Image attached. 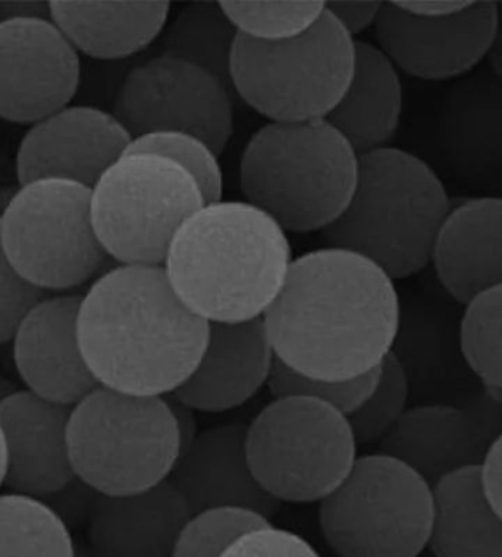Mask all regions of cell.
<instances>
[{
	"mask_svg": "<svg viewBox=\"0 0 502 557\" xmlns=\"http://www.w3.org/2000/svg\"><path fill=\"white\" fill-rule=\"evenodd\" d=\"M264 323L281 364L343 382L372 373L394 352L400 295L372 261L323 247L293 260Z\"/></svg>",
	"mask_w": 502,
	"mask_h": 557,
	"instance_id": "1",
	"label": "cell"
},
{
	"mask_svg": "<svg viewBox=\"0 0 502 557\" xmlns=\"http://www.w3.org/2000/svg\"><path fill=\"white\" fill-rule=\"evenodd\" d=\"M210 324L172 290L162 265H117L83 295L78 341L99 386L168 398L196 370Z\"/></svg>",
	"mask_w": 502,
	"mask_h": 557,
	"instance_id": "2",
	"label": "cell"
},
{
	"mask_svg": "<svg viewBox=\"0 0 502 557\" xmlns=\"http://www.w3.org/2000/svg\"><path fill=\"white\" fill-rule=\"evenodd\" d=\"M289 236L247 201L208 202L176 231L162 265L180 301L208 323L261 319L293 263Z\"/></svg>",
	"mask_w": 502,
	"mask_h": 557,
	"instance_id": "3",
	"label": "cell"
},
{
	"mask_svg": "<svg viewBox=\"0 0 502 557\" xmlns=\"http://www.w3.org/2000/svg\"><path fill=\"white\" fill-rule=\"evenodd\" d=\"M451 198L437 172L396 147L358 154V175L343 214L320 232L325 247L356 252L401 281L420 273Z\"/></svg>",
	"mask_w": 502,
	"mask_h": 557,
	"instance_id": "4",
	"label": "cell"
},
{
	"mask_svg": "<svg viewBox=\"0 0 502 557\" xmlns=\"http://www.w3.org/2000/svg\"><path fill=\"white\" fill-rule=\"evenodd\" d=\"M358 175V154L327 120L271 122L240 160L248 205L285 232H322L343 214Z\"/></svg>",
	"mask_w": 502,
	"mask_h": 557,
	"instance_id": "5",
	"label": "cell"
},
{
	"mask_svg": "<svg viewBox=\"0 0 502 557\" xmlns=\"http://www.w3.org/2000/svg\"><path fill=\"white\" fill-rule=\"evenodd\" d=\"M75 476L97 495L128 496L170 480L183 446L168 398L97 386L71 408Z\"/></svg>",
	"mask_w": 502,
	"mask_h": 557,
	"instance_id": "6",
	"label": "cell"
},
{
	"mask_svg": "<svg viewBox=\"0 0 502 557\" xmlns=\"http://www.w3.org/2000/svg\"><path fill=\"white\" fill-rule=\"evenodd\" d=\"M356 40L325 8L305 33L281 41L238 34L232 50V90L271 122L325 120L354 70Z\"/></svg>",
	"mask_w": 502,
	"mask_h": 557,
	"instance_id": "7",
	"label": "cell"
},
{
	"mask_svg": "<svg viewBox=\"0 0 502 557\" xmlns=\"http://www.w3.org/2000/svg\"><path fill=\"white\" fill-rule=\"evenodd\" d=\"M432 522V485L381 451L358 457L319 504L320 534L336 557H419Z\"/></svg>",
	"mask_w": 502,
	"mask_h": 557,
	"instance_id": "8",
	"label": "cell"
},
{
	"mask_svg": "<svg viewBox=\"0 0 502 557\" xmlns=\"http://www.w3.org/2000/svg\"><path fill=\"white\" fill-rule=\"evenodd\" d=\"M246 442L253 475L280 504H320L358 458L347 416L303 396L273 398L247 425Z\"/></svg>",
	"mask_w": 502,
	"mask_h": 557,
	"instance_id": "9",
	"label": "cell"
},
{
	"mask_svg": "<svg viewBox=\"0 0 502 557\" xmlns=\"http://www.w3.org/2000/svg\"><path fill=\"white\" fill-rule=\"evenodd\" d=\"M205 205L197 181L180 164L125 153L91 188V223L118 264L163 265L176 231Z\"/></svg>",
	"mask_w": 502,
	"mask_h": 557,
	"instance_id": "10",
	"label": "cell"
},
{
	"mask_svg": "<svg viewBox=\"0 0 502 557\" xmlns=\"http://www.w3.org/2000/svg\"><path fill=\"white\" fill-rule=\"evenodd\" d=\"M91 188L66 180L20 185L0 216V244L24 281L41 290L78 288L111 261L91 223Z\"/></svg>",
	"mask_w": 502,
	"mask_h": 557,
	"instance_id": "11",
	"label": "cell"
},
{
	"mask_svg": "<svg viewBox=\"0 0 502 557\" xmlns=\"http://www.w3.org/2000/svg\"><path fill=\"white\" fill-rule=\"evenodd\" d=\"M231 92L201 67L160 53L125 75L112 113L133 138L180 131L221 156L234 134Z\"/></svg>",
	"mask_w": 502,
	"mask_h": 557,
	"instance_id": "12",
	"label": "cell"
},
{
	"mask_svg": "<svg viewBox=\"0 0 502 557\" xmlns=\"http://www.w3.org/2000/svg\"><path fill=\"white\" fill-rule=\"evenodd\" d=\"M82 79L78 50L52 20L0 24V117L35 125L62 111Z\"/></svg>",
	"mask_w": 502,
	"mask_h": 557,
	"instance_id": "13",
	"label": "cell"
},
{
	"mask_svg": "<svg viewBox=\"0 0 502 557\" xmlns=\"http://www.w3.org/2000/svg\"><path fill=\"white\" fill-rule=\"evenodd\" d=\"M498 2L474 5L445 18L407 14L383 2L375 23L378 48L396 70L424 82H446L474 70L488 58L495 39Z\"/></svg>",
	"mask_w": 502,
	"mask_h": 557,
	"instance_id": "14",
	"label": "cell"
},
{
	"mask_svg": "<svg viewBox=\"0 0 502 557\" xmlns=\"http://www.w3.org/2000/svg\"><path fill=\"white\" fill-rule=\"evenodd\" d=\"M131 141L113 113L66 107L25 133L16 153V178L20 185L54 178L93 188Z\"/></svg>",
	"mask_w": 502,
	"mask_h": 557,
	"instance_id": "15",
	"label": "cell"
},
{
	"mask_svg": "<svg viewBox=\"0 0 502 557\" xmlns=\"http://www.w3.org/2000/svg\"><path fill=\"white\" fill-rule=\"evenodd\" d=\"M82 299L77 294L40 299L12 336L14 364L25 389L66 407L99 386L79 348Z\"/></svg>",
	"mask_w": 502,
	"mask_h": 557,
	"instance_id": "16",
	"label": "cell"
},
{
	"mask_svg": "<svg viewBox=\"0 0 502 557\" xmlns=\"http://www.w3.org/2000/svg\"><path fill=\"white\" fill-rule=\"evenodd\" d=\"M71 408L27 389L0 405L8 454L3 485L10 493L45 499L77 479L69 446Z\"/></svg>",
	"mask_w": 502,
	"mask_h": 557,
	"instance_id": "17",
	"label": "cell"
},
{
	"mask_svg": "<svg viewBox=\"0 0 502 557\" xmlns=\"http://www.w3.org/2000/svg\"><path fill=\"white\" fill-rule=\"evenodd\" d=\"M209 324L204 356L172 398L196 412H228L268 386L277 357L264 318Z\"/></svg>",
	"mask_w": 502,
	"mask_h": 557,
	"instance_id": "18",
	"label": "cell"
},
{
	"mask_svg": "<svg viewBox=\"0 0 502 557\" xmlns=\"http://www.w3.org/2000/svg\"><path fill=\"white\" fill-rule=\"evenodd\" d=\"M247 425L222 424L198 433L183 450L170 483L187 502L192 515L206 509L252 510L272 522L280 502L257 483L248 463Z\"/></svg>",
	"mask_w": 502,
	"mask_h": 557,
	"instance_id": "19",
	"label": "cell"
},
{
	"mask_svg": "<svg viewBox=\"0 0 502 557\" xmlns=\"http://www.w3.org/2000/svg\"><path fill=\"white\" fill-rule=\"evenodd\" d=\"M438 281L455 302L502 285V197L451 206L430 257Z\"/></svg>",
	"mask_w": 502,
	"mask_h": 557,
	"instance_id": "20",
	"label": "cell"
},
{
	"mask_svg": "<svg viewBox=\"0 0 502 557\" xmlns=\"http://www.w3.org/2000/svg\"><path fill=\"white\" fill-rule=\"evenodd\" d=\"M189 517L170 480L136 495H99L87 521L88 542L97 557H172Z\"/></svg>",
	"mask_w": 502,
	"mask_h": 557,
	"instance_id": "21",
	"label": "cell"
},
{
	"mask_svg": "<svg viewBox=\"0 0 502 557\" xmlns=\"http://www.w3.org/2000/svg\"><path fill=\"white\" fill-rule=\"evenodd\" d=\"M378 445L381 454L412 468L430 485L460 468L479 466L488 447L474 418L444 404L408 408Z\"/></svg>",
	"mask_w": 502,
	"mask_h": 557,
	"instance_id": "22",
	"label": "cell"
},
{
	"mask_svg": "<svg viewBox=\"0 0 502 557\" xmlns=\"http://www.w3.org/2000/svg\"><path fill=\"white\" fill-rule=\"evenodd\" d=\"M171 3L52 0L50 16L74 48L100 61H118L149 48L167 28Z\"/></svg>",
	"mask_w": 502,
	"mask_h": 557,
	"instance_id": "23",
	"label": "cell"
},
{
	"mask_svg": "<svg viewBox=\"0 0 502 557\" xmlns=\"http://www.w3.org/2000/svg\"><path fill=\"white\" fill-rule=\"evenodd\" d=\"M400 71L377 45L356 40L352 79L336 107L325 120L357 151L387 147L403 115Z\"/></svg>",
	"mask_w": 502,
	"mask_h": 557,
	"instance_id": "24",
	"label": "cell"
},
{
	"mask_svg": "<svg viewBox=\"0 0 502 557\" xmlns=\"http://www.w3.org/2000/svg\"><path fill=\"white\" fill-rule=\"evenodd\" d=\"M432 491L434 557H502V519L485 495L479 466L450 472Z\"/></svg>",
	"mask_w": 502,
	"mask_h": 557,
	"instance_id": "25",
	"label": "cell"
},
{
	"mask_svg": "<svg viewBox=\"0 0 502 557\" xmlns=\"http://www.w3.org/2000/svg\"><path fill=\"white\" fill-rule=\"evenodd\" d=\"M238 29L219 2L184 7L167 28L162 54L193 63L232 90L231 59Z\"/></svg>",
	"mask_w": 502,
	"mask_h": 557,
	"instance_id": "26",
	"label": "cell"
},
{
	"mask_svg": "<svg viewBox=\"0 0 502 557\" xmlns=\"http://www.w3.org/2000/svg\"><path fill=\"white\" fill-rule=\"evenodd\" d=\"M0 557H75L70 527L37 497L0 495Z\"/></svg>",
	"mask_w": 502,
	"mask_h": 557,
	"instance_id": "27",
	"label": "cell"
},
{
	"mask_svg": "<svg viewBox=\"0 0 502 557\" xmlns=\"http://www.w3.org/2000/svg\"><path fill=\"white\" fill-rule=\"evenodd\" d=\"M460 349L485 389L502 391V285L483 290L464 306Z\"/></svg>",
	"mask_w": 502,
	"mask_h": 557,
	"instance_id": "28",
	"label": "cell"
},
{
	"mask_svg": "<svg viewBox=\"0 0 502 557\" xmlns=\"http://www.w3.org/2000/svg\"><path fill=\"white\" fill-rule=\"evenodd\" d=\"M219 3L240 34L261 41H281L298 36L309 29L325 12V2L319 0H225Z\"/></svg>",
	"mask_w": 502,
	"mask_h": 557,
	"instance_id": "29",
	"label": "cell"
},
{
	"mask_svg": "<svg viewBox=\"0 0 502 557\" xmlns=\"http://www.w3.org/2000/svg\"><path fill=\"white\" fill-rule=\"evenodd\" d=\"M408 399L411 380L406 367L395 352H391L379 369L372 394L347 417L357 445L381 442L407 411Z\"/></svg>",
	"mask_w": 502,
	"mask_h": 557,
	"instance_id": "30",
	"label": "cell"
},
{
	"mask_svg": "<svg viewBox=\"0 0 502 557\" xmlns=\"http://www.w3.org/2000/svg\"><path fill=\"white\" fill-rule=\"evenodd\" d=\"M125 153H151L171 159L197 181L206 205L223 200V173L219 154L196 135L160 131L133 138Z\"/></svg>",
	"mask_w": 502,
	"mask_h": 557,
	"instance_id": "31",
	"label": "cell"
},
{
	"mask_svg": "<svg viewBox=\"0 0 502 557\" xmlns=\"http://www.w3.org/2000/svg\"><path fill=\"white\" fill-rule=\"evenodd\" d=\"M271 521L252 510L215 508L193 513L176 539L172 557H222L231 544Z\"/></svg>",
	"mask_w": 502,
	"mask_h": 557,
	"instance_id": "32",
	"label": "cell"
},
{
	"mask_svg": "<svg viewBox=\"0 0 502 557\" xmlns=\"http://www.w3.org/2000/svg\"><path fill=\"white\" fill-rule=\"evenodd\" d=\"M379 369L362 377L331 382V380L306 377L277 360L269 379L268 389L273 398L303 396V398L320 400L348 417L365 403L367 396L372 394L378 382Z\"/></svg>",
	"mask_w": 502,
	"mask_h": 557,
	"instance_id": "33",
	"label": "cell"
},
{
	"mask_svg": "<svg viewBox=\"0 0 502 557\" xmlns=\"http://www.w3.org/2000/svg\"><path fill=\"white\" fill-rule=\"evenodd\" d=\"M222 557H320L318 550L293 531L266 524L235 540Z\"/></svg>",
	"mask_w": 502,
	"mask_h": 557,
	"instance_id": "34",
	"label": "cell"
},
{
	"mask_svg": "<svg viewBox=\"0 0 502 557\" xmlns=\"http://www.w3.org/2000/svg\"><path fill=\"white\" fill-rule=\"evenodd\" d=\"M45 295L16 273L0 244V345L12 341L21 320Z\"/></svg>",
	"mask_w": 502,
	"mask_h": 557,
	"instance_id": "35",
	"label": "cell"
},
{
	"mask_svg": "<svg viewBox=\"0 0 502 557\" xmlns=\"http://www.w3.org/2000/svg\"><path fill=\"white\" fill-rule=\"evenodd\" d=\"M99 496L95 491H91L87 484L82 480L75 479L73 483L66 485L65 488L45 497L53 502H46L61 517L66 525L71 527L77 522L90 517L93 505H95L96 497Z\"/></svg>",
	"mask_w": 502,
	"mask_h": 557,
	"instance_id": "36",
	"label": "cell"
},
{
	"mask_svg": "<svg viewBox=\"0 0 502 557\" xmlns=\"http://www.w3.org/2000/svg\"><path fill=\"white\" fill-rule=\"evenodd\" d=\"M383 2H325V8L353 37L377 23Z\"/></svg>",
	"mask_w": 502,
	"mask_h": 557,
	"instance_id": "37",
	"label": "cell"
},
{
	"mask_svg": "<svg viewBox=\"0 0 502 557\" xmlns=\"http://www.w3.org/2000/svg\"><path fill=\"white\" fill-rule=\"evenodd\" d=\"M479 474L489 504L502 519V432L485 450Z\"/></svg>",
	"mask_w": 502,
	"mask_h": 557,
	"instance_id": "38",
	"label": "cell"
},
{
	"mask_svg": "<svg viewBox=\"0 0 502 557\" xmlns=\"http://www.w3.org/2000/svg\"><path fill=\"white\" fill-rule=\"evenodd\" d=\"M395 5L415 16L445 18L468 10L475 0H394Z\"/></svg>",
	"mask_w": 502,
	"mask_h": 557,
	"instance_id": "39",
	"label": "cell"
},
{
	"mask_svg": "<svg viewBox=\"0 0 502 557\" xmlns=\"http://www.w3.org/2000/svg\"><path fill=\"white\" fill-rule=\"evenodd\" d=\"M25 18L52 20L50 2H35V0H29V2H25V0L0 2V24Z\"/></svg>",
	"mask_w": 502,
	"mask_h": 557,
	"instance_id": "40",
	"label": "cell"
},
{
	"mask_svg": "<svg viewBox=\"0 0 502 557\" xmlns=\"http://www.w3.org/2000/svg\"><path fill=\"white\" fill-rule=\"evenodd\" d=\"M168 400H170L172 412H174L176 428H179L181 437V446L185 450L196 441L198 433H200L198 432L196 411L187 407V405L180 403V400L172 398V396H168Z\"/></svg>",
	"mask_w": 502,
	"mask_h": 557,
	"instance_id": "41",
	"label": "cell"
},
{
	"mask_svg": "<svg viewBox=\"0 0 502 557\" xmlns=\"http://www.w3.org/2000/svg\"><path fill=\"white\" fill-rule=\"evenodd\" d=\"M489 61L495 73L502 78V3H498V25L495 39L488 54Z\"/></svg>",
	"mask_w": 502,
	"mask_h": 557,
	"instance_id": "42",
	"label": "cell"
},
{
	"mask_svg": "<svg viewBox=\"0 0 502 557\" xmlns=\"http://www.w3.org/2000/svg\"><path fill=\"white\" fill-rule=\"evenodd\" d=\"M7 463H8L7 442H5V436H3L2 425H0V488H2L3 484H5Z\"/></svg>",
	"mask_w": 502,
	"mask_h": 557,
	"instance_id": "43",
	"label": "cell"
},
{
	"mask_svg": "<svg viewBox=\"0 0 502 557\" xmlns=\"http://www.w3.org/2000/svg\"><path fill=\"white\" fill-rule=\"evenodd\" d=\"M16 391L20 389L14 385V382H11V380L5 377V375L0 374V405L5 403V400L10 398V396L14 395Z\"/></svg>",
	"mask_w": 502,
	"mask_h": 557,
	"instance_id": "44",
	"label": "cell"
},
{
	"mask_svg": "<svg viewBox=\"0 0 502 557\" xmlns=\"http://www.w3.org/2000/svg\"><path fill=\"white\" fill-rule=\"evenodd\" d=\"M16 189L14 187L0 188V216L5 213L8 206L11 205L12 198H14Z\"/></svg>",
	"mask_w": 502,
	"mask_h": 557,
	"instance_id": "45",
	"label": "cell"
}]
</instances>
